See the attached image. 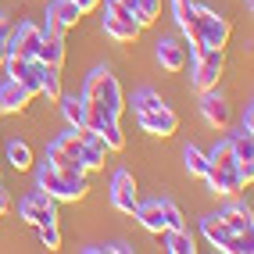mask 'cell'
Segmentation results:
<instances>
[{
    "label": "cell",
    "instance_id": "cell-1",
    "mask_svg": "<svg viewBox=\"0 0 254 254\" xmlns=\"http://www.w3.org/2000/svg\"><path fill=\"white\" fill-rule=\"evenodd\" d=\"M40 190L50 193L58 200V204H72V200H82L86 197V172H79V168H54V165H43L40 172Z\"/></svg>",
    "mask_w": 254,
    "mask_h": 254
},
{
    "label": "cell",
    "instance_id": "cell-2",
    "mask_svg": "<svg viewBox=\"0 0 254 254\" xmlns=\"http://www.w3.org/2000/svg\"><path fill=\"white\" fill-rule=\"evenodd\" d=\"M86 104H97V108H104L111 118H122L126 111V97H122V86H118V79L108 72V68H97L86 75V86H82L79 93Z\"/></svg>",
    "mask_w": 254,
    "mask_h": 254
},
{
    "label": "cell",
    "instance_id": "cell-3",
    "mask_svg": "<svg viewBox=\"0 0 254 254\" xmlns=\"http://www.w3.org/2000/svg\"><path fill=\"white\" fill-rule=\"evenodd\" d=\"M193 25L200 32V43H204L208 50H222L229 43V18H222V14H215L211 7H200L193 4Z\"/></svg>",
    "mask_w": 254,
    "mask_h": 254
},
{
    "label": "cell",
    "instance_id": "cell-4",
    "mask_svg": "<svg viewBox=\"0 0 254 254\" xmlns=\"http://www.w3.org/2000/svg\"><path fill=\"white\" fill-rule=\"evenodd\" d=\"M222 68H226V54L222 50H200L193 58V90L204 93V90H215L218 79H222Z\"/></svg>",
    "mask_w": 254,
    "mask_h": 254
},
{
    "label": "cell",
    "instance_id": "cell-5",
    "mask_svg": "<svg viewBox=\"0 0 254 254\" xmlns=\"http://www.w3.org/2000/svg\"><path fill=\"white\" fill-rule=\"evenodd\" d=\"M104 32L111 40L118 43H132L140 36V25L132 22V11L122 7V4H115V0H108V11H104Z\"/></svg>",
    "mask_w": 254,
    "mask_h": 254
},
{
    "label": "cell",
    "instance_id": "cell-6",
    "mask_svg": "<svg viewBox=\"0 0 254 254\" xmlns=\"http://www.w3.org/2000/svg\"><path fill=\"white\" fill-rule=\"evenodd\" d=\"M40 43H43V29L32 25V22H22L18 29H7V50L14 58H36L40 54Z\"/></svg>",
    "mask_w": 254,
    "mask_h": 254
},
{
    "label": "cell",
    "instance_id": "cell-7",
    "mask_svg": "<svg viewBox=\"0 0 254 254\" xmlns=\"http://www.w3.org/2000/svg\"><path fill=\"white\" fill-rule=\"evenodd\" d=\"M136 122H140L143 132H150V136H172V132L179 129V115L168 108V104H158V108H150V111H140Z\"/></svg>",
    "mask_w": 254,
    "mask_h": 254
},
{
    "label": "cell",
    "instance_id": "cell-8",
    "mask_svg": "<svg viewBox=\"0 0 254 254\" xmlns=\"http://www.w3.org/2000/svg\"><path fill=\"white\" fill-rule=\"evenodd\" d=\"M140 204V193H136V179H132V172H115L111 179V208L122 211V215H132Z\"/></svg>",
    "mask_w": 254,
    "mask_h": 254
},
{
    "label": "cell",
    "instance_id": "cell-9",
    "mask_svg": "<svg viewBox=\"0 0 254 254\" xmlns=\"http://www.w3.org/2000/svg\"><path fill=\"white\" fill-rule=\"evenodd\" d=\"M22 218L25 222H32V226H43V222H58V200L50 197V193H43V190H36V193H29L25 200H22Z\"/></svg>",
    "mask_w": 254,
    "mask_h": 254
},
{
    "label": "cell",
    "instance_id": "cell-10",
    "mask_svg": "<svg viewBox=\"0 0 254 254\" xmlns=\"http://www.w3.org/2000/svg\"><path fill=\"white\" fill-rule=\"evenodd\" d=\"M111 154V150L104 147V140L97 136V132H90L86 140H82V147H79V172H100L104 168V158Z\"/></svg>",
    "mask_w": 254,
    "mask_h": 254
},
{
    "label": "cell",
    "instance_id": "cell-11",
    "mask_svg": "<svg viewBox=\"0 0 254 254\" xmlns=\"http://www.w3.org/2000/svg\"><path fill=\"white\" fill-rule=\"evenodd\" d=\"M79 18H82V11H79V4H72V0H54V4L47 7V29H54V32L75 29Z\"/></svg>",
    "mask_w": 254,
    "mask_h": 254
},
{
    "label": "cell",
    "instance_id": "cell-12",
    "mask_svg": "<svg viewBox=\"0 0 254 254\" xmlns=\"http://www.w3.org/2000/svg\"><path fill=\"white\" fill-rule=\"evenodd\" d=\"M32 104V93L22 86L18 79H7L4 86H0V115H18Z\"/></svg>",
    "mask_w": 254,
    "mask_h": 254
},
{
    "label": "cell",
    "instance_id": "cell-13",
    "mask_svg": "<svg viewBox=\"0 0 254 254\" xmlns=\"http://www.w3.org/2000/svg\"><path fill=\"white\" fill-rule=\"evenodd\" d=\"M204 183L211 186L215 193H240L244 186H247V179L236 172V165H226V168H208Z\"/></svg>",
    "mask_w": 254,
    "mask_h": 254
},
{
    "label": "cell",
    "instance_id": "cell-14",
    "mask_svg": "<svg viewBox=\"0 0 254 254\" xmlns=\"http://www.w3.org/2000/svg\"><path fill=\"white\" fill-rule=\"evenodd\" d=\"M200 115H204V122L211 129H226L229 126V104L215 90H204L200 93Z\"/></svg>",
    "mask_w": 254,
    "mask_h": 254
},
{
    "label": "cell",
    "instance_id": "cell-15",
    "mask_svg": "<svg viewBox=\"0 0 254 254\" xmlns=\"http://www.w3.org/2000/svg\"><path fill=\"white\" fill-rule=\"evenodd\" d=\"M132 218H140V226H143L147 233H154V236H161V233L168 229V218H165L161 200H140L136 211H132Z\"/></svg>",
    "mask_w": 254,
    "mask_h": 254
},
{
    "label": "cell",
    "instance_id": "cell-16",
    "mask_svg": "<svg viewBox=\"0 0 254 254\" xmlns=\"http://www.w3.org/2000/svg\"><path fill=\"white\" fill-rule=\"evenodd\" d=\"M36 58L43 64H50V68H61V64H64V32L43 29V43H40V54Z\"/></svg>",
    "mask_w": 254,
    "mask_h": 254
},
{
    "label": "cell",
    "instance_id": "cell-17",
    "mask_svg": "<svg viewBox=\"0 0 254 254\" xmlns=\"http://www.w3.org/2000/svg\"><path fill=\"white\" fill-rule=\"evenodd\" d=\"M158 64L165 72H183L186 68V47L183 43H176V40H161L158 43Z\"/></svg>",
    "mask_w": 254,
    "mask_h": 254
},
{
    "label": "cell",
    "instance_id": "cell-18",
    "mask_svg": "<svg viewBox=\"0 0 254 254\" xmlns=\"http://www.w3.org/2000/svg\"><path fill=\"white\" fill-rule=\"evenodd\" d=\"M161 244H165V251H172V254H193L197 251L193 236L186 229H165L161 233Z\"/></svg>",
    "mask_w": 254,
    "mask_h": 254
},
{
    "label": "cell",
    "instance_id": "cell-19",
    "mask_svg": "<svg viewBox=\"0 0 254 254\" xmlns=\"http://www.w3.org/2000/svg\"><path fill=\"white\" fill-rule=\"evenodd\" d=\"M4 154H7V161H11L14 172H29V168H32V150H29L25 140H11L4 147Z\"/></svg>",
    "mask_w": 254,
    "mask_h": 254
},
{
    "label": "cell",
    "instance_id": "cell-20",
    "mask_svg": "<svg viewBox=\"0 0 254 254\" xmlns=\"http://www.w3.org/2000/svg\"><path fill=\"white\" fill-rule=\"evenodd\" d=\"M200 229H204V236H208V244L211 247H218V251H222L226 244H229V236H233V229L222 222V218H218V215H211V218H204V226H200Z\"/></svg>",
    "mask_w": 254,
    "mask_h": 254
},
{
    "label": "cell",
    "instance_id": "cell-21",
    "mask_svg": "<svg viewBox=\"0 0 254 254\" xmlns=\"http://www.w3.org/2000/svg\"><path fill=\"white\" fill-rule=\"evenodd\" d=\"M158 14H161V0H136V4H132V22H136L140 29L154 25Z\"/></svg>",
    "mask_w": 254,
    "mask_h": 254
},
{
    "label": "cell",
    "instance_id": "cell-22",
    "mask_svg": "<svg viewBox=\"0 0 254 254\" xmlns=\"http://www.w3.org/2000/svg\"><path fill=\"white\" fill-rule=\"evenodd\" d=\"M61 100V111H64V122H68L72 129L75 126H82V118H86V100H82V97H58Z\"/></svg>",
    "mask_w": 254,
    "mask_h": 254
},
{
    "label": "cell",
    "instance_id": "cell-23",
    "mask_svg": "<svg viewBox=\"0 0 254 254\" xmlns=\"http://www.w3.org/2000/svg\"><path fill=\"white\" fill-rule=\"evenodd\" d=\"M218 218H222V222H226L233 233H251V229H254V218H251L247 208H226Z\"/></svg>",
    "mask_w": 254,
    "mask_h": 254
},
{
    "label": "cell",
    "instance_id": "cell-24",
    "mask_svg": "<svg viewBox=\"0 0 254 254\" xmlns=\"http://www.w3.org/2000/svg\"><path fill=\"white\" fill-rule=\"evenodd\" d=\"M40 93L47 100H58L61 97V68H50V64H43V75H40Z\"/></svg>",
    "mask_w": 254,
    "mask_h": 254
},
{
    "label": "cell",
    "instance_id": "cell-25",
    "mask_svg": "<svg viewBox=\"0 0 254 254\" xmlns=\"http://www.w3.org/2000/svg\"><path fill=\"white\" fill-rule=\"evenodd\" d=\"M186 172H190V176H197V179H204L208 176V154H204V150H197V147H186Z\"/></svg>",
    "mask_w": 254,
    "mask_h": 254
},
{
    "label": "cell",
    "instance_id": "cell-26",
    "mask_svg": "<svg viewBox=\"0 0 254 254\" xmlns=\"http://www.w3.org/2000/svg\"><path fill=\"white\" fill-rule=\"evenodd\" d=\"M97 136L104 140L108 150H122L126 147V136H122V129H118V122H104V126L97 129Z\"/></svg>",
    "mask_w": 254,
    "mask_h": 254
},
{
    "label": "cell",
    "instance_id": "cell-27",
    "mask_svg": "<svg viewBox=\"0 0 254 254\" xmlns=\"http://www.w3.org/2000/svg\"><path fill=\"white\" fill-rule=\"evenodd\" d=\"M233 161H254V143H251V132H240L233 136Z\"/></svg>",
    "mask_w": 254,
    "mask_h": 254
},
{
    "label": "cell",
    "instance_id": "cell-28",
    "mask_svg": "<svg viewBox=\"0 0 254 254\" xmlns=\"http://www.w3.org/2000/svg\"><path fill=\"white\" fill-rule=\"evenodd\" d=\"M40 229V244L47 247V251H58L61 247V229H58V222H43V226H36Z\"/></svg>",
    "mask_w": 254,
    "mask_h": 254
},
{
    "label": "cell",
    "instance_id": "cell-29",
    "mask_svg": "<svg viewBox=\"0 0 254 254\" xmlns=\"http://www.w3.org/2000/svg\"><path fill=\"white\" fill-rule=\"evenodd\" d=\"M208 165H211V168H226V165H233V143L222 140V143H218L211 154H208Z\"/></svg>",
    "mask_w": 254,
    "mask_h": 254
},
{
    "label": "cell",
    "instance_id": "cell-30",
    "mask_svg": "<svg viewBox=\"0 0 254 254\" xmlns=\"http://www.w3.org/2000/svg\"><path fill=\"white\" fill-rule=\"evenodd\" d=\"M158 104H165V100H161L154 90H140L136 97H132V111H136V115H140V111H150V108H158Z\"/></svg>",
    "mask_w": 254,
    "mask_h": 254
},
{
    "label": "cell",
    "instance_id": "cell-31",
    "mask_svg": "<svg viewBox=\"0 0 254 254\" xmlns=\"http://www.w3.org/2000/svg\"><path fill=\"white\" fill-rule=\"evenodd\" d=\"M172 11H176L179 29H186V25L193 22V0H179V4H172Z\"/></svg>",
    "mask_w": 254,
    "mask_h": 254
},
{
    "label": "cell",
    "instance_id": "cell-32",
    "mask_svg": "<svg viewBox=\"0 0 254 254\" xmlns=\"http://www.w3.org/2000/svg\"><path fill=\"white\" fill-rule=\"evenodd\" d=\"M244 132H254V108L247 104V111H244Z\"/></svg>",
    "mask_w": 254,
    "mask_h": 254
},
{
    "label": "cell",
    "instance_id": "cell-33",
    "mask_svg": "<svg viewBox=\"0 0 254 254\" xmlns=\"http://www.w3.org/2000/svg\"><path fill=\"white\" fill-rule=\"evenodd\" d=\"M72 4H79V11L86 14V11H93V7H100V0H72Z\"/></svg>",
    "mask_w": 254,
    "mask_h": 254
},
{
    "label": "cell",
    "instance_id": "cell-34",
    "mask_svg": "<svg viewBox=\"0 0 254 254\" xmlns=\"http://www.w3.org/2000/svg\"><path fill=\"white\" fill-rule=\"evenodd\" d=\"M7 58H11V50H7V36H4V40H0V68H4Z\"/></svg>",
    "mask_w": 254,
    "mask_h": 254
},
{
    "label": "cell",
    "instance_id": "cell-35",
    "mask_svg": "<svg viewBox=\"0 0 254 254\" xmlns=\"http://www.w3.org/2000/svg\"><path fill=\"white\" fill-rule=\"evenodd\" d=\"M7 215V197H4V190H0V218Z\"/></svg>",
    "mask_w": 254,
    "mask_h": 254
},
{
    "label": "cell",
    "instance_id": "cell-36",
    "mask_svg": "<svg viewBox=\"0 0 254 254\" xmlns=\"http://www.w3.org/2000/svg\"><path fill=\"white\" fill-rule=\"evenodd\" d=\"M115 4H122V7H129V11H132V4H136V0H115Z\"/></svg>",
    "mask_w": 254,
    "mask_h": 254
},
{
    "label": "cell",
    "instance_id": "cell-37",
    "mask_svg": "<svg viewBox=\"0 0 254 254\" xmlns=\"http://www.w3.org/2000/svg\"><path fill=\"white\" fill-rule=\"evenodd\" d=\"M4 36H7V22H4V18H0V40H4Z\"/></svg>",
    "mask_w": 254,
    "mask_h": 254
},
{
    "label": "cell",
    "instance_id": "cell-38",
    "mask_svg": "<svg viewBox=\"0 0 254 254\" xmlns=\"http://www.w3.org/2000/svg\"><path fill=\"white\" fill-rule=\"evenodd\" d=\"M172 4H179V0H172Z\"/></svg>",
    "mask_w": 254,
    "mask_h": 254
},
{
    "label": "cell",
    "instance_id": "cell-39",
    "mask_svg": "<svg viewBox=\"0 0 254 254\" xmlns=\"http://www.w3.org/2000/svg\"><path fill=\"white\" fill-rule=\"evenodd\" d=\"M247 7H251V0H247Z\"/></svg>",
    "mask_w": 254,
    "mask_h": 254
}]
</instances>
